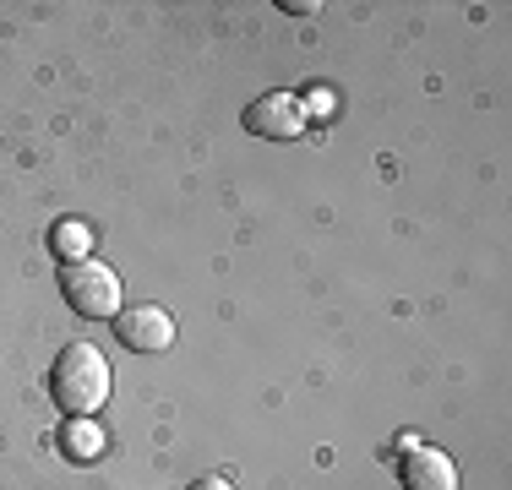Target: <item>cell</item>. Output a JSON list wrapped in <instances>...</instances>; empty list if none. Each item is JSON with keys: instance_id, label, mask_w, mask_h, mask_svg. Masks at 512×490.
<instances>
[{"instance_id": "obj_1", "label": "cell", "mask_w": 512, "mask_h": 490, "mask_svg": "<svg viewBox=\"0 0 512 490\" xmlns=\"http://www.w3.org/2000/svg\"><path fill=\"white\" fill-rule=\"evenodd\" d=\"M109 387H115V376H109V360L93 349V343H66V349L55 354L50 398H55V409L66 414V420H93V414L109 403Z\"/></svg>"}, {"instance_id": "obj_2", "label": "cell", "mask_w": 512, "mask_h": 490, "mask_svg": "<svg viewBox=\"0 0 512 490\" xmlns=\"http://www.w3.org/2000/svg\"><path fill=\"white\" fill-rule=\"evenodd\" d=\"M60 294H66V305L77 316H88V322H115L120 311H126V289H120V273L104 262H60Z\"/></svg>"}, {"instance_id": "obj_3", "label": "cell", "mask_w": 512, "mask_h": 490, "mask_svg": "<svg viewBox=\"0 0 512 490\" xmlns=\"http://www.w3.org/2000/svg\"><path fill=\"white\" fill-rule=\"evenodd\" d=\"M240 126L251 131V137H267V142H295L306 137L311 126V109L300 93H262L246 104V115H240Z\"/></svg>"}, {"instance_id": "obj_4", "label": "cell", "mask_w": 512, "mask_h": 490, "mask_svg": "<svg viewBox=\"0 0 512 490\" xmlns=\"http://www.w3.org/2000/svg\"><path fill=\"white\" fill-rule=\"evenodd\" d=\"M115 338L131 354H164L175 343V316L164 305H131V311L115 316Z\"/></svg>"}, {"instance_id": "obj_5", "label": "cell", "mask_w": 512, "mask_h": 490, "mask_svg": "<svg viewBox=\"0 0 512 490\" xmlns=\"http://www.w3.org/2000/svg\"><path fill=\"white\" fill-rule=\"evenodd\" d=\"M398 480H404V490H458V463L442 447H414L404 452Z\"/></svg>"}, {"instance_id": "obj_6", "label": "cell", "mask_w": 512, "mask_h": 490, "mask_svg": "<svg viewBox=\"0 0 512 490\" xmlns=\"http://www.w3.org/2000/svg\"><path fill=\"white\" fill-rule=\"evenodd\" d=\"M50 245H55L60 262H88V251H93V229L82 224V218H60L55 235H50Z\"/></svg>"}, {"instance_id": "obj_7", "label": "cell", "mask_w": 512, "mask_h": 490, "mask_svg": "<svg viewBox=\"0 0 512 490\" xmlns=\"http://www.w3.org/2000/svg\"><path fill=\"white\" fill-rule=\"evenodd\" d=\"M60 447H66L71 463H93V458L104 452V431H99L93 420H71L66 436H60Z\"/></svg>"}, {"instance_id": "obj_8", "label": "cell", "mask_w": 512, "mask_h": 490, "mask_svg": "<svg viewBox=\"0 0 512 490\" xmlns=\"http://www.w3.org/2000/svg\"><path fill=\"white\" fill-rule=\"evenodd\" d=\"M191 490H235V485H229V480H218V474H207V480H197Z\"/></svg>"}]
</instances>
